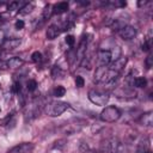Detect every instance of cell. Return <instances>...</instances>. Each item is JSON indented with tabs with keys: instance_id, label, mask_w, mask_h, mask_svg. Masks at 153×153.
<instances>
[{
	"instance_id": "1",
	"label": "cell",
	"mask_w": 153,
	"mask_h": 153,
	"mask_svg": "<svg viewBox=\"0 0 153 153\" xmlns=\"http://www.w3.org/2000/svg\"><path fill=\"white\" fill-rule=\"evenodd\" d=\"M69 108V104L66 102H50L49 104H45L44 112L50 117H56L63 114Z\"/></svg>"
},
{
	"instance_id": "2",
	"label": "cell",
	"mask_w": 153,
	"mask_h": 153,
	"mask_svg": "<svg viewBox=\"0 0 153 153\" xmlns=\"http://www.w3.org/2000/svg\"><path fill=\"white\" fill-rule=\"evenodd\" d=\"M121 117V111L116 106H106L105 109L102 110L99 118L103 122H115Z\"/></svg>"
},
{
	"instance_id": "3",
	"label": "cell",
	"mask_w": 153,
	"mask_h": 153,
	"mask_svg": "<svg viewBox=\"0 0 153 153\" xmlns=\"http://www.w3.org/2000/svg\"><path fill=\"white\" fill-rule=\"evenodd\" d=\"M88 99L93 104L103 106V105H106V103L109 102V94L105 92L97 91V90H90L88 91Z\"/></svg>"
},
{
	"instance_id": "4",
	"label": "cell",
	"mask_w": 153,
	"mask_h": 153,
	"mask_svg": "<svg viewBox=\"0 0 153 153\" xmlns=\"http://www.w3.org/2000/svg\"><path fill=\"white\" fill-rule=\"evenodd\" d=\"M41 104L39 103H37V99H35L31 104H29L27 105V108H26V110H25V120L27 121H30V120H32V118H35V117H37L38 116V114H39V111H41Z\"/></svg>"
},
{
	"instance_id": "5",
	"label": "cell",
	"mask_w": 153,
	"mask_h": 153,
	"mask_svg": "<svg viewBox=\"0 0 153 153\" xmlns=\"http://www.w3.org/2000/svg\"><path fill=\"white\" fill-rule=\"evenodd\" d=\"M35 145L32 142H23L20 145H17L7 151V153H30L33 149Z\"/></svg>"
},
{
	"instance_id": "6",
	"label": "cell",
	"mask_w": 153,
	"mask_h": 153,
	"mask_svg": "<svg viewBox=\"0 0 153 153\" xmlns=\"http://www.w3.org/2000/svg\"><path fill=\"white\" fill-rule=\"evenodd\" d=\"M87 44H88V39L86 38V36H82L78 48H76V51H75V57H78V62L80 63L81 60L85 57L86 55V49H87Z\"/></svg>"
},
{
	"instance_id": "7",
	"label": "cell",
	"mask_w": 153,
	"mask_h": 153,
	"mask_svg": "<svg viewBox=\"0 0 153 153\" xmlns=\"http://www.w3.org/2000/svg\"><path fill=\"white\" fill-rule=\"evenodd\" d=\"M120 36L122 39H126V41H129L131 38H134L136 36V29L131 25H126L123 29H121L120 31Z\"/></svg>"
},
{
	"instance_id": "8",
	"label": "cell",
	"mask_w": 153,
	"mask_h": 153,
	"mask_svg": "<svg viewBox=\"0 0 153 153\" xmlns=\"http://www.w3.org/2000/svg\"><path fill=\"white\" fill-rule=\"evenodd\" d=\"M126 63H127V57H124V56H120L118 59H116V60H114V61L110 62L109 69L120 73V72L126 67Z\"/></svg>"
},
{
	"instance_id": "9",
	"label": "cell",
	"mask_w": 153,
	"mask_h": 153,
	"mask_svg": "<svg viewBox=\"0 0 153 153\" xmlns=\"http://www.w3.org/2000/svg\"><path fill=\"white\" fill-rule=\"evenodd\" d=\"M82 121H79V120H76V122L75 123H66L62 128H61V130L66 134V135H72V134H74L75 131H79L80 129H81V127H82V124H79V123H81Z\"/></svg>"
},
{
	"instance_id": "10",
	"label": "cell",
	"mask_w": 153,
	"mask_h": 153,
	"mask_svg": "<svg viewBox=\"0 0 153 153\" xmlns=\"http://www.w3.org/2000/svg\"><path fill=\"white\" fill-rule=\"evenodd\" d=\"M20 43H22V39L20 38H5L1 48L4 50L8 51V50H13V49L18 48L20 45Z\"/></svg>"
},
{
	"instance_id": "11",
	"label": "cell",
	"mask_w": 153,
	"mask_h": 153,
	"mask_svg": "<svg viewBox=\"0 0 153 153\" xmlns=\"http://www.w3.org/2000/svg\"><path fill=\"white\" fill-rule=\"evenodd\" d=\"M115 92V94H116V97H118V98H124V99H130V98H135L136 97V92L134 91V90H131V88H124V87H121V88H118V90H116V91H114Z\"/></svg>"
},
{
	"instance_id": "12",
	"label": "cell",
	"mask_w": 153,
	"mask_h": 153,
	"mask_svg": "<svg viewBox=\"0 0 153 153\" xmlns=\"http://www.w3.org/2000/svg\"><path fill=\"white\" fill-rule=\"evenodd\" d=\"M98 61L100 66H108L112 60H111V53L110 50H99L98 51Z\"/></svg>"
},
{
	"instance_id": "13",
	"label": "cell",
	"mask_w": 153,
	"mask_h": 153,
	"mask_svg": "<svg viewBox=\"0 0 153 153\" xmlns=\"http://www.w3.org/2000/svg\"><path fill=\"white\" fill-rule=\"evenodd\" d=\"M61 31H62V29H61L60 26H57L56 24H51V25L47 29L45 36H47L48 39H54V38H56V37L60 35Z\"/></svg>"
},
{
	"instance_id": "14",
	"label": "cell",
	"mask_w": 153,
	"mask_h": 153,
	"mask_svg": "<svg viewBox=\"0 0 153 153\" xmlns=\"http://www.w3.org/2000/svg\"><path fill=\"white\" fill-rule=\"evenodd\" d=\"M106 72H108V67L106 66H99L94 72V81L96 82H103Z\"/></svg>"
},
{
	"instance_id": "15",
	"label": "cell",
	"mask_w": 153,
	"mask_h": 153,
	"mask_svg": "<svg viewBox=\"0 0 153 153\" xmlns=\"http://www.w3.org/2000/svg\"><path fill=\"white\" fill-rule=\"evenodd\" d=\"M140 123L142 126H146V127H151L152 123H153V115H152V111H147V112H143L141 114L140 116Z\"/></svg>"
},
{
	"instance_id": "16",
	"label": "cell",
	"mask_w": 153,
	"mask_h": 153,
	"mask_svg": "<svg viewBox=\"0 0 153 153\" xmlns=\"http://www.w3.org/2000/svg\"><path fill=\"white\" fill-rule=\"evenodd\" d=\"M7 62V67L8 68H13V69H17V68H20L23 65H24V60L20 59V57H11Z\"/></svg>"
},
{
	"instance_id": "17",
	"label": "cell",
	"mask_w": 153,
	"mask_h": 153,
	"mask_svg": "<svg viewBox=\"0 0 153 153\" xmlns=\"http://www.w3.org/2000/svg\"><path fill=\"white\" fill-rule=\"evenodd\" d=\"M137 153H151V149H149V140L148 139H142L139 145H137V149H136Z\"/></svg>"
},
{
	"instance_id": "18",
	"label": "cell",
	"mask_w": 153,
	"mask_h": 153,
	"mask_svg": "<svg viewBox=\"0 0 153 153\" xmlns=\"http://www.w3.org/2000/svg\"><path fill=\"white\" fill-rule=\"evenodd\" d=\"M67 10H68V4L65 2V1L59 2V4H56L55 6H53V13H55V14L65 13Z\"/></svg>"
},
{
	"instance_id": "19",
	"label": "cell",
	"mask_w": 153,
	"mask_h": 153,
	"mask_svg": "<svg viewBox=\"0 0 153 153\" xmlns=\"http://www.w3.org/2000/svg\"><path fill=\"white\" fill-rule=\"evenodd\" d=\"M65 75V71L61 66L59 65H55L53 68H51V78L53 79H57V78H63Z\"/></svg>"
},
{
	"instance_id": "20",
	"label": "cell",
	"mask_w": 153,
	"mask_h": 153,
	"mask_svg": "<svg viewBox=\"0 0 153 153\" xmlns=\"http://www.w3.org/2000/svg\"><path fill=\"white\" fill-rule=\"evenodd\" d=\"M51 14H53V6L48 4V5L43 8V12H42V22L49 19V18L51 17Z\"/></svg>"
},
{
	"instance_id": "21",
	"label": "cell",
	"mask_w": 153,
	"mask_h": 153,
	"mask_svg": "<svg viewBox=\"0 0 153 153\" xmlns=\"http://www.w3.org/2000/svg\"><path fill=\"white\" fill-rule=\"evenodd\" d=\"M147 85V80H146V78H143V76H136V78H134V80H133V86H135V87H145Z\"/></svg>"
},
{
	"instance_id": "22",
	"label": "cell",
	"mask_w": 153,
	"mask_h": 153,
	"mask_svg": "<svg viewBox=\"0 0 153 153\" xmlns=\"http://www.w3.org/2000/svg\"><path fill=\"white\" fill-rule=\"evenodd\" d=\"M33 7H35V6H33V4H31V2L25 4L22 8H19V14H29V13L32 12Z\"/></svg>"
},
{
	"instance_id": "23",
	"label": "cell",
	"mask_w": 153,
	"mask_h": 153,
	"mask_svg": "<svg viewBox=\"0 0 153 153\" xmlns=\"http://www.w3.org/2000/svg\"><path fill=\"white\" fill-rule=\"evenodd\" d=\"M126 26V24L121 20V19H115V20H112V24H111V27H112V30L114 31H120L121 29H123Z\"/></svg>"
},
{
	"instance_id": "24",
	"label": "cell",
	"mask_w": 153,
	"mask_h": 153,
	"mask_svg": "<svg viewBox=\"0 0 153 153\" xmlns=\"http://www.w3.org/2000/svg\"><path fill=\"white\" fill-rule=\"evenodd\" d=\"M66 94V88L63 87V86H56L55 88H54V91H53V96L54 97H57V98H60V97H63Z\"/></svg>"
},
{
	"instance_id": "25",
	"label": "cell",
	"mask_w": 153,
	"mask_h": 153,
	"mask_svg": "<svg viewBox=\"0 0 153 153\" xmlns=\"http://www.w3.org/2000/svg\"><path fill=\"white\" fill-rule=\"evenodd\" d=\"M151 47H152V38H151V36H147L146 39L143 41V43L141 44V49L143 51H149Z\"/></svg>"
},
{
	"instance_id": "26",
	"label": "cell",
	"mask_w": 153,
	"mask_h": 153,
	"mask_svg": "<svg viewBox=\"0 0 153 153\" xmlns=\"http://www.w3.org/2000/svg\"><path fill=\"white\" fill-rule=\"evenodd\" d=\"M31 60L35 62V63H38L43 60V55L39 53V51H33L32 55H31Z\"/></svg>"
},
{
	"instance_id": "27",
	"label": "cell",
	"mask_w": 153,
	"mask_h": 153,
	"mask_svg": "<svg viewBox=\"0 0 153 153\" xmlns=\"http://www.w3.org/2000/svg\"><path fill=\"white\" fill-rule=\"evenodd\" d=\"M37 87V81L33 79H30L26 81V90L27 91H35Z\"/></svg>"
},
{
	"instance_id": "28",
	"label": "cell",
	"mask_w": 153,
	"mask_h": 153,
	"mask_svg": "<svg viewBox=\"0 0 153 153\" xmlns=\"http://www.w3.org/2000/svg\"><path fill=\"white\" fill-rule=\"evenodd\" d=\"M115 49L112 50V51H110L111 53V60L114 61V60H116V59H118L120 56H121V49H120V47H114Z\"/></svg>"
},
{
	"instance_id": "29",
	"label": "cell",
	"mask_w": 153,
	"mask_h": 153,
	"mask_svg": "<svg viewBox=\"0 0 153 153\" xmlns=\"http://www.w3.org/2000/svg\"><path fill=\"white\" fill-rule=\"evenodd\" d=\"M22 91V84L19 81H14L12 85V92L13 93H20Z\"/></svg>"
},
{
	"instance_id": "30",
	"label": "cell",
	"mask_w": 153,
	"mask_h": 153,
	"mask_svg": "<svg viewBox=\"0 0 153 153\" xmlns=\"http://www.w3.org/2000/svg\"><path fill=\"white\" fill-rule=\"evenodd\" d=\"M65 41H66V43H67L69 47H73L74 43H75V38H74L73 35H67L66 38H65Z\"/></svg>"
},
{
	"instance_id": "31",
	"label": "cell",
	"mask_w": 153,
	"mask_h": 153,
	"mask_svg": "<svg viewBox=\"0 0 153 153\" xmlns=\"http://www.w3.org/2000/svg\"><path fill=\"white\" fill-rule=\"evenodd\" d=\"M75 85H76V87H82V86L85 85L84 78L80 76V75H76V76H75Z\"/></svg>"
},
{
	"instance_id": "32",
	"label": "cell",
	"mask_w": 153,
	"mask_h": 153,
	"mask_svg": "<svg viewBox=\"0 0 153 153\" xmlns=\"http://www.w3.org/2000/svg\"><path fill=\"white\" fill-rule=\"evenodd\" d=\"M65 143H66V140H65V139H60V140H56V141L54 142L53 147H54V148H62V147L65 146Z\"/></svg>"
},
{
	"instance_id": "33",
	"label": "cell",
	"mask_w": 153,
	"mask_h": 153,
	"mask_svg": "<svg viewBox=\"0 0 153 153\" xmlns=\"http://www.w3.org/2000/svg\"><path fill=\"white\" fill-rule=\"evenodd\" d=\"M7 10L11 11V12H13V11H16V10H19V2H18V1L11 2V4L8 5V7H7Z\"/></svg>"
},
{
	"instance_id": "34",
	"label": "cell",
	"mask_w": 153,
	"mask_h": 153,
	"mask_svg": "<svg viewBox=\"0 0 153 153\" xmlns=\"http://www.w3.org/2000/svg\"><path fill=\"white\" fill-rule=\"evenodd\" d=\"M152 60H153L152 55H151V54H148V56H147V57H146V60H145V65H146V68H147V69H149V68L152 67Z\"/></svg>"
},
{
	"instance_id": "35",
	"label": "cell",
	"mask_w": 153,
	"mask_h": 153,
	"mask_svg": "<svg viewBox=\"0 0 153 153\" xmlns=\"http://www.w3.org/2000/svg\"><path fill=\"white\" fill-rule=\"evenodd\" d=\"M24 25H25V24H24V22H23V20H20V19H19V20H17V22H16V24H14V26H16V29H17V30L23 29V27H24Z\"/></svg>"
},
{
	"instance_id": "36",
	"label": "cell",
	"mask_w": 153,
	"mask_h": 153,
	"mask_svg": "<svg viewBox=\"0 0 153 153\" xmlns=\"http://www.w3.org/2000/svg\"><path fill=\"white\" fill-rule=\"evenodd\" d=\"M8 67H7V62L6 61H2L0 59V71H6Z\"/></svg>"
},
{
	"instance_id": "37",
	"label": "cell",
	"mask_w": 153,
	"mask_h": 153,
	"mask_svg": "<svg viewBox=\"0 0 153 153\" xmlns=\"http://www.w3.org/2000/svg\"><path fill=\"white\" fill-rule=\"evenodd\" d=\"M80 151H81L82 153H86V152L88 151V146H87V143L82 142V143L80 145Z\"/></svg>"
},
{
	"instance_id": "38",
	"label": "cell",
	"mask_w": 153,
	"mask_h": 153,
	"mask_svg": "<svg viewBox=\"0 0 153 153\" xmlns=\"http://www.w3.org/2000/svg\"><path fill=\"white\" fill-rule=\"evenodd\" d=\"M4 41H5V33H4V31H1V30H0V47L2 45Z\"/></svg>"
},
{
	"instance_id": "39",
	"label": "cell",
	"mask_w": 153,
	"mask_h": 153,
	"mask_svg": "<svg viewBox=\"0 0 153 153\" xmlns=\"http://www.w3.org/2000/svg\"><path fill=\"white\" fill-rule=\"evenodd\" d=\"M146 4H147V1H146V0H143V1H139V2H137L139 7H141V6H145Z\"/></svg>"
},
{
	"instance_id": "40",
	"label": "cell",
	"mask_w": 153,
	"mask_h": 153,
	"mask_svg": "<svg viewBox=\"0 0 153 153\" xmlns=\"http://www.w3.org/2000/svg\"><path fill=\"white\" fill-rule=\"evenodd\" d=\"M0 20H1V16H0Z\"/></svg>"
},
{
	"instance_id": "41",
	"label": "cell",
	"mask_w": 153,
	"mask_h": 153,
	"mask_svg": "<svg viewBox=\"0 0 153 153\" xmlns=\"http://www.w3.org/2000/svg\"><path fill=\"white\" fill-rule=\"evenodd\" d=\"M0 111H1V109H0Z\"/></svg>"
}]
</instances>
